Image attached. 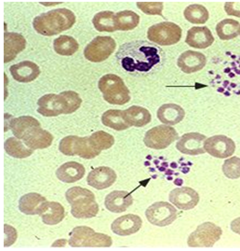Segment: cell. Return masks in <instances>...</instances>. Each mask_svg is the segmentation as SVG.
<instances>
[{"mask_svg":"<svg viewBox=\"0 0 240 251\" xmlns=\"http://www.w3.org/2000/svg\"><path fill=\"white\" fill-rule=\"evenodd\" d=\"M116 60L125 71L143 76L158 70L163 64V50L158 45L146 40H133L122 44L117 52Z\"/></svg>","mask_w":240,"mask_h":251,"instance_id":"6da1fadb","label":"cell"},{"mask_svg":"<svg viewBox=\"0 0 240 251\" xmlns=\"http://www.w3.org/2000/svg\"><path fill=\"white\" fill-rule=\"evenodd\" d=\"M76 21L73 11L63 8L39 14L33 21V26L40 35L51 37L70 29Z\"/></svg>","mask_w":240,"mask_h":251,"instance_id":"7a4b0ae2","label":"cell"},{"mask_svg":"<svg viewBox=\"0 0 240 251\" xmlns=\"http://www.w3.org/2000/svg\"><path fill=\"white\" fill-rule=\"evenodd\" d=\"M65 197L71 204V214L76 219H91L99 212L95 195L87 189L73 187L66 191Z\"/></svg>","mask_w":240,"mask_h":251,"instance_id":"3957f363","label":"cell"},{"mask_svg":"<svg viewBox=\"0 0 240 251\" xmlns=\"http://www.w3.org/2000/svg\"><path fill=\"white\" fill-rule=\"evenodd\" d=\"M98 88L103 93L104 99L112 105H125L131 100L130 90L123 79L114 74H106L100 78Z\"/></svg>","mask_w":240,"mask_h":251,"instance_id":"277c9868","label":"cell"},{"mask_svg":"<svg viewBox=\"0 0 240 251\" xmlns=\"http://www.w3.org/2000/svg\"><path fill=\"white\" fill-rule=\"evenodd\" d=\"M69 236L68 244L73 248H109L113 244L109 235L96 232L87 226L75 227Z\"/></svg>","mask_w":240,"mask_h":251,"instance_id":"5b68a950","label":"cell"},{"mask_svg":"<svg viewBox=\"0 0 240 251\" xmlns=\"http://www.w3.org/2000/svg\"><path fill=\"white\" fill-rule=\"evenodd\" d=\"M59 151L66 156L78 155L83 159H94L101 153L90 139V136L79 137L77 135L65 136L60 141Z\"/></svg>","mask_w":240,"mask_h":251,"instance_id":"8992f818","label":"cell"},{"mask_svg":"<svg viewBox=\"0 0 240 251\" xmlns=\"http://www.w3.org/2000/svg\"><path fill=\"white\" fill-rule=\"evenodd\" d=\"M183 31L172 22H163L152 25L147 31V38L158 46H172L178 43Z\"/></svg>","mask_w":240,"mask_h":251,"instance_id":"52a82bcc","label":"cell"},{"mask_svg":"<svg viewBox=\"0 0 240 251\" xmlns=\"http://www.w3.org/2000/svg\"><path fill=\"white\" fill-rule=\"evenodd\" d=\"M222 234L221 227L212 222L202 223L189 235L187 245L191 248H212Z\"/></svg>","mask_w":240,"mask_h":251,"instance_id":"ba28073f","label":"cell"},{"mask_svg":"<svg viewBox=\"0 0 240 251\" xmlns=\"http://www.w3.org/2000/svg\"><path fill=\"white\" fill-rule=\"evenodd\" d=\"M179 135L172 126H159L148 130L144 135V143L147 148L164 150L178 140Z\"/></svg>","mask_w":240,"mask_h":251,"instance_id":"9c48e42d","label":"cell"},{"mask_svg":"<svg viewBox=\"0 0 240 251\" xmlns=\"http://www.w3.org/2000/svg\"><path fill=\"white\" fill-rule=\"evenodd\" d=\"M116 43L111 37L99 36L92 39L84 50V56L93 63H101L109 58L115 51Z\"/></svg>","mask_w":240,"mask_h":251,"instance_id":"30bf717a","label":"cell"},{"mask_svg":"<svg viewBox=\"0 0 240 251\" xmlns=\"http://www.w3.org/2000/svg\"><path fill=\"white\" fill-rule=\"evenodd\" d=\"M147 221L151 224L165 227L171 225L177 219V210L172 203L168 202H156L151 204L145 212Z\"/></svg>","mask_w":240,"mask_h":251,"instance_id":"8fae6325","label":"cell"},{"mask_svg":"<svg viewBox=\"0 0 240 251\" xmlns=\"http://www.w3.org/2000/svg\"><path fill=\"white\" fill-rule=\"evenodd\" d=\"M38 106V112L42 116L56 117L68 114L67 101L62 94H48L40 97Z\"/></svg>","mask_w":240,"mask_h":251,"instance_id":"7c38bea8","label":"cell"},{"mask_svg":"<svg viewBox=\"0 0 240 251\" xmlns=\"http://www.w3.org/2000/svg\"><path fill=\"white\" fill-rule=\"evenodd\" d=\"M204 149L212 157L225 159L235 153L236 144L233 139L225 135H213L205 140Z\"/></svg>","mask_w":240,"mask_h":251,"instance_id":"4fadbf2b","label":"cell"},{"mask_svg":"<svg viewBox=\"0 0 240 251\" xmlns=\"http://www.w3.org/2000/svg\"><path fill=\"white\" fill-rule=\"evenodd\" d=\"M169 199L173 205L181 210H190L199 202V195L192 188L182 187L173 190Z\"/></svg>","mask_w":240,"mask_h":251,"instance_id":"5bb4252c","label":"cell"},{"mask_svg":"<svg viewBox=\"0 0 240 251\" xmlns=\"http://www.w3.org/2000/svg\"><path fill=\"white\" fill-rule=\"evenodd\" d=\"M206 139L207 137L199 133H187L179 139L176 148L183 154L191 156L203 154L206 152L203 146Z\"/></svg>","mask_w":240,"mask_h":251,"instance_id":"9a60e30c","label":"cell"},{"mask_svg":"<svg viewBox=\"0 0 240 251\" xmlns=\"http://www.w3.org/2000/svg\"><path fill=\"white\" fill-rule=\"evenodd\" d=\"M53 135L49 132L41 128V126H34L25 133L22 137V142L30 149L43 150L47 149L52 144Z\"/></svg>","mask_w":240,"mask_h":251,"instance_id":"2e32d148","label":"cell"},{"mask_svg":"<svg viewBox=\"0 0 240 251\" xmlns=\"http://www.w3.org/2000/svg\"><path fill=\"white\" fill-rule=\"evenodd\" d=\"M117 176L115 171L107 166H100L89 172L87 182L96 190H105L115 183Z\"/></svg>","mask_w":240,"mask_h":251,"instance_id":"e0dca14e","label":"cell"},{"mask_svg":"<svg viewBox=\"0 0 240 251\" xmlns=\"http://www.w3.org/2000/svg\"><path fill=\"white\" fill-rule=\"evenodd\" d=\"M142 225L143 221L139 216L134 214H128L115 220L111 225V229L112 232L117 235L128 236L139 232Z\"/></svg>","mask_w":240,"mask_h":251,"instance_id":"ac0fdd59","label":"cell"},{"mask_svg":"<svg viewBox=\"0 0 240 251\" xmlns=\"http://www.w3.org/2000/svg\"><path fill=\"white\" fill-rule=\"evenodd\" d=\"M206 56L201 52L194 50L184 51L177 61L178 67L186 74H192L201 70L206 67Z\"/></svg>","mask_w":240,"mask_h":251,"instance_id":"d6986e66","label":"cell"},{"mask_svg":"<svg viewBox=\"0 0 240 251\" xmlns=\"http://www.w3.org/2000/svg\"><path fill=\"white\" fill-rule=\"evenodd\" d=\"M12 77L22 83H28L35 80L40 75V68L31 61H23L10 68Z\"/></svg>","mask_w":240,"mask_h":251,"instance_id":"ffe728a7","label":"cell"},{"mask_svg":"<svg viewBox=\"0 0 240 251\" xmlns=\"http://www.w3.org/2000/svg\"><path fill=\"white\" fill-rule=\"evenodd\" d=\"M185 42L192 48L206 49L212 46L214 38L207 26H194L188 30Z\"/></svg>","mask_w":240,"mask_h":251,"instance_id":"44dd1931","label":"cell"},{"mask_svg":"<svg viewBox=\"0 0 240 251\" xmlns=\"http://www.w3.org/2000/svg\"><path fill=\"white\" fill-rule=\"evenodd\" d=\"M133 203V197L126 191H114L106 197V209L113 213L125 212Z\"/></svg>","mask_w":240,"mask_h":251,"instance_id":"7402d4cb","label":"cell"},{"mask_svg":"<svg viewBox=\"0 0 240 251\" xmlns=\"http://www.w3.org/2000/svg\"><path fill=\"white\" fill-rule=\"evenodd\" d=\"M26 48V40L18 33H5L4 35V61L9 63L16 58L21 51Z\"/></svg>","mask_w":240,"mask_h":251,"instance_id":"603a6c76","label":"cell"},{"mask_svg":"<svg viewBox=\"0 0 240 251\" xmlns=\"http://www.w3.org/2000/svg\"><path fill=\"white\" fill-rule=\"evenodd\" d=\"M86 169L83 164L67 162L62 164L56 171L58 179L65 183H75L84 177Z\"/></svg>","mask_w":240,"mask_h":251,"instance_id":"cb8c5ba5","label":"cell"},{"mask_svg":"<svg viewBox=\"0 0 240 251\" xmlns=\"http://www.w3.org/2000/svg\"><path fill=\"white\" fill-rule=\"evenodd\" d=\"M47 199L39 193H30L21 197L19 201V209L25 215H40L43 210V204Z\"/></svg>","mask_w":240,"mask_h":251,"instance_id":"d4e9b609","label":"cell"},{"mask_svg":"<svg viewBox=\"0 0 240 251\" xmlns=\"http://www.w3.org/2000/svg\"><path fill=\"white\" fill-rule=\"evenodd\" d=\"M157 119L166 126H175L181 123L185 116L183 107L176 104H164L160 106L156 113Z\"/></svg>","mask_w":240,"mask_h":251,"instance_id":"484cf974","label":"cell"},{"mask_svg":"<svg viewBox=\"0 0 240 251\" xmlns=\"http://www.w3.org/2000/svg\"><path fill=\"white\" fill-rule=\"evenodd\" d=\"M65 217V207L57 202H45L41 214L42 221L47 225H56Z\"/></svg>","mask_w":240,"mask_h":251,"instance_id":"4316f807","label":"cell"},{"mask_svg":"<svg viewBox=\"0 0 240 251\" xmlns=\"http://www.w3.org/2000/svg\"><path fill=\"white\" fill-rule=\"evenodd\" d=\"M123 112L126 121L128 122V124L131 125V126L144 127L147 126L152 120L151 113L148 111V109L144 108L143 106H131L123 110Z\"/></svg>","mask_w":240,"mask_h":251,"instance_id":"83f0119b","label":"cell"},{"mask_svg":"<svg viewBox=\"0 0 240 251\" xmlns=\"http://www.w3.org/2000/svg\"><path fill=\"white\" fill-rule=\"evenodd\" d=\"M102 123L115 131H123L131 127L124 117V112L118 109H109L102 116Z\"/></svg>","mask_w":240,"mask_h":251,"instance_id":"f1b7e54d","label":"cell"},{"mask_svg":"<svg viewBox=\"0 0 240 251\" xmlns=\"http://www.w3.org/2000/svg\"><path fill=\"white\" fill-rule=\"evenodd\" d=\"M92 24L99 32H115L118 30L115 14L109 10L98 12L92 19Z\"/></svg>","mask_w":240,"mask_h":251,"instance_id":"f546056e","label":"cell"},{"mask_svg":"<svg viewBox=\"0 0 240 251\" xmlns=\"http://www.w3.org/2000/svg\"><path fill=\"white\" fill-rule=\"evenodd\" d=\"M21 141L17 137H10L5 141L4 148L7 154L17 159L28 158L29 156L34 153V150L30 149L27 146Z\"/></svg>","mask_w":240,"mask_h":251,"instance_id":"4dcf8cb0","label":"cell"},{"mask_svg":"<svg viewBox=\"0 0 240 251\" xmlns=\"http://www.w3.org/2000/svg\"><path fill=\"white\" fill-rule=\"evenodd\" d=\"M54 51L63 56H71L79 49V44L76 39L70 36H61L53 41Z\"/></svg>","mask_w":240,"mask_h":251,"instance_id":"1f68e13d","label":"cell"},{"mask_svg":"<svg viewBox=\"0 0 240 251\" xmlns=\"http://www.w3.org/2000/svg\"><path fill=\"white\" fill-rule=\"evenodd\" d=\"M39 125V121L34 117L22 116L12 119L10 121V127L15 137L22 139L23 135H25L29 129Z\"/></svg>","mask_w":240,"mask_h":251,"instance_id":"d6a6232c","label":"cell"},{"mask_svg":"<svg viewBox=\"0 0 240 251\" xmlns=\"http://www.w3.org/2000/svg\"><path fill=\"white\" fill-rule=\"evenodd\" d=\"M240 24L233 19L221 21L216 25V33L221 40H230L238 37L240 34Z\"/></svg>","mask_w":240,"mask_h":251,"instance_id":"836d02e7","label":"cell"},{"mask_svg":"<svg viewBox=\"0 0 240 251\" xmlns=\"http://www.w3.org/2000/svg\"><path fill=\"white\" fill-rule=\"evenodd\" d=\"M117 29L129 31L136 28L140 23V16L131 10H122L115 14Z\"/></svg>","mask_w":240,"mask_h":251,"instance_id":"e575fe53","label":"cell"},{"mask_svg":"<svg viewBox=\"0 0 240 251\" xmlns=\"http://www.w3.org/2000/svg\"><path fill=\"white\" fill-rule=\"evenodd\" d=\"M183 14H184V18L188 22H190L191 24H196V25H203L210 18L208 10L202 5H197V4H193L188 6L184 10Z\"/></svg>","mask_w":240,"mask_h":251,"instance_id":"d590c367","label":"cell"},{"mask_svg":"<svg viewBox=\"0 0 240 251\" xmlns=\"http://www.w3.org/2000/svg\"><path fill=\"white\" fill-rule=\"evenodd\" d=\"M90 139L99 151H106L115 144L114 136L105 131H98L90 135Z\"/></svg>","mask_w":240,"mask_h":251,"instance_id":"8d00e7d4","label":"cell"},{"mask_svg":"<svg viewBox=\"0 0 240 251\" xmlns=\"http://www.w3.org/2000/svg\"><path fill=\"white\" fill-rule=\"evenodd\" d=\"M222 173L230 179H237L240 177V158L231 157L225 160L222 164Z\"/></svg>","mask_w":240,"mask_h":251,"instance_id":"74e56055","label":"cell"},{"mask_svg":"<svg viewBox=\"0 0 240 251\" xmlns=\"http://www.w3.org/2000/svg\"><path fill=\"white\" fill-rule=\"evenodd\" d=\"M137 7L145 14L162 16V2H137Z\"/></svg>","mask_w":240,"mask_h":251,"instance_id":"f35d334b","label":"cell"},{"mask_svg":"<svg viewBox=\"0 0 240 251\" xmlns=\"http://www.w3.org/2000/svg\"><path fill=\"white\" fill-rule=\"evenodd\" d=\"M61 94L65 97V99L67 101L68 114L74 113L81 106L82 99L76 92H74V91H65Z\"/></svg>","mask_w":240,"mask_h":251,"instance_id":"ab89813d","label":"cell"},{"mask_svg":"<svg viewBox=\"0 0 240 251\" xmlns=\"http://www.w3.org/2000/svg\"><path fill=\"white\" fill-rule=\"evenodd\" d=\"M224 10L228 15L240 18V1L226 2L224 5Z\"/></svg>","mask_w":240,"mask_h":251,"instance_id":"60d3db41","label":"cell"},{"mask_svg":"<svg viewBox=\"0 0 240 251\" xmlns=\"http://www.w3.org/2000/svg\"><path fill=\"white\" fill-rule=\"evenodd\" d=\"M231 230L238 234H240V218H238L231 222Z\"/></svg>","mask_w":240,"mask_h":251,"instance_id":"b9f144b4","label":"cell"},{"mask_svg":"<svg viewBox=\"0 0 240 251\" xmlns=\"http://www.w3.org/2000/svg\"></svg>","mask_w":240,"mask_h":251,"instance_id":"7bdbcfd3","label":"cell"}]
</instances>
